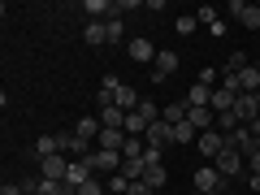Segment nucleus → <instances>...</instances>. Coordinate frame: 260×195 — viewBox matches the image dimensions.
Returning a JSON list of instances; mask_svg holds the SVG:
<instances>
[{
	"label": "nucleus",
	"mask_w": 260,
	"mask_h": 195,
	"mask_svg": "<svg viewBox=\"0 0 260 195\" xmlns=\"http://www.w3.org/2000/svg\"><path fill=\"white\" fill-rule=\"evenodd\" d=\"M109 195H130V182L121 174H113V182H109Z\"/></svg>",
	"instance_id": "28"
},
{
	"label": "nucleus",
	"mask_w": 260,
	"mask_h": 195,
	"mask_svg": "<svg viewBox=\"0 0 260 195\" xmlns=\"http://www.w3.org/2000/svg\"><path fill=\"white\" fill-rule=\"evenodd\" d=\"M143 182L156 191V186H165V182H169V169H165V165H148V169H143Z\"/></svg>",
	"instance_id": "21"
},
{
	"label": "nucleus",
	"mask_w": 260,
	"mask_h": 195,
	"mask_svg": "<svg viewBox=\"0 0 260 195\" xmlns=\"http://www.w3.org/2000/svg\"><path fill=\"white\" fill-rule=\"evenodd\" d=\"M143 152H148V148H143V139H126V148H121V156H143Z\"/></svg>",
	"instance_id": "30"
},
{
	"label": "nucleus",
	"mask_w": 260,
	"mask_h": 195,
	"mask_svg": "<svg viewBox=\"0 0 260 195\" xmlns=\"http://www.w3.org/2000/svg\"><path fill=\"white\" fill-rule=\"evenodd\" d=\"M160 117H165L169 126H178V121H186V104H165V109H160Z\"/></svg>",
	"instance_id": "24"
},
{
	"label": "nucleus",
	"mask_w": 260,
	"mask_h": 195,
	"mask_svg": "<svg viewBox=\"0 0 260 195\" xmlns=\"http://www.w3.org/2000/svg\"><path fill=\"white\" fill-rule=\"evenodd\" d=\"M247 165H251V174L260 178V152H251V156H247Z\"/></svg>",
	"instance_id": "33"
},
{
	"label": "nucleus",
	"mask_w": 260,
	"mask_h": 195,
	"mask_svg": "<svg viewBox=\"0 0 260 195\" xmlns=\"http://www.w3.org/2000/svg\"><path fill=\"white\" fill-rule=\"evenodd\" d=\"M83 13H91V22H100L104 13H113V0H83Z\"/></svg>",
	"instance_id": "22"
},
{
	"label": "nucleus",
	"mask_w": 260,
	"mask_h": 195,
	"mask_svg": "<svg viewBox=\"0 0 260 195\" xmlns=\"http://www.w3.org/2000/svg\"><path fill=\"white\" fill-rule=\"evenodd\" d=\"M143 139H148V148H169V143H174V126L160 117V121H152V126H148Z\"/></svg>",
	"instance_id": "6"
},
{
	"label": "nucleus",
	"mask_w": 260,
	"mask_h": 195,
	"mask_svg": "<svg viewBox=\"0 0 260 195\" xmlns=\"http://www.w3.org/2000/svg\"><path fill=\"white\" fill-rule=\"evenodd\" d=\"M65 174H70V160L56 152V156H44V178H52V182H65Z\"/></svg>",
	"instance_id": "11"
},
{
	"label": "nucleus",
	"mask_w": 260,
	"mask_h": 195,
	"mask_svg": "<svg viewBox=\"0 0 260 195\" xmlns=\"http://www.w3.org/2000/svg\"><path fill=\"white\" fill-rule=\"evenodd\" d=\"M256 152H260V135H256Z\"/></svg>",
	"instance_id": "35"
},
{
	"label": "nucleus",
	"mask_w": 260,
	"mask_h": 195,
	"mask_svg": "<svg viewBox=\"0 0 260 195\" xmlns=\"http://www.w3.org/2000/svg\"><path fill=\"white\" fill-rule=\"evenodd\" d=\"M204 191H221V174H217V165L195 169V195H204Z\"/></svg>",
	"instance_id": "7"
},
{
	"label": "nucleus",
	"mask_w": 260,
	"mask_h": 195,
	"mask_svg": "<svg viewBox=\"0 0 260 195\" xmlns=\"http://www.w3.org/2000/svg\"><path fill=\"white\" fill-rule=\"evenodd\" d=\"M130 195H152V186H148V182L139 178V182H130Z\"/></svg>",
	"instance_id": "32"
},
{
	"label": "nucleus",
	"mask_w": 260,
	"mask_h": 195,
	"mask_svg": "<svg viewBox=\"0 0 260 195\" xmlns=\"http://www.w3.org/2000/svg\"><path fill=\"white\" fill-rule=\"evenodd\" d=\"M126 52H130V61L148 65V61H156V52H160V48H156V44H148V39H130V44H126Z\"/></svg>",
	"instance_id": "8"
},
{
	"label": "nucleus",
	"mask_w": 260,
	"mask_h": 195,
	"mask_svg": "<svg viewBox=\"0 0 260 195\" xmlns=\"http://www.w3.org/2000/svg\"><path fill=\"white\" fill-rule=\"evenodd\" d=\"M225 13H234V18H239V26L260 30V5H247V0H230V5H225Z\"/></svg>",
	"instance_id": "2"
},
{
	"label": "nucleus",
	"mask_w": 260,
	"mask_h": 195,
	"mask_svg": "<svg viewBox=\"0 0 260 195\" xmlns=\"http://www.w3.org/2000/svg\"><path fill=\"white\" fill-rule=\"evenodd\" d=\"M104 30H109V44H121V39H126V26H121V18H117V13H113V18L104 22Z\"/></svg>",
	"instance_id": "23"
},
{
	"label": "nucleus",
	"mask_w": 260,
	"mask_h": 195,
	"mask_svg": "<svg viewBox=\"0 0 260 195\" xmlns=\"http://www.w3.org/2000/svg\"><path fill=\"white\" fill-rule=\"evenodd\" d=\"M230 143L243 152V156H251V152H256V135H251L247 126H239V130H234V135H230Z\"/></svg>",
	"instance_id": "16"
},
{
	"label": "nucleus",
	"mask_w": 260,
	"mask_h": 195,
	"mask_svg": "<svg viewBox=\"0 0 260 195\" xmlns=\"http://www.w3.org/2000/svg\"><path fill=\"white\" fill-rule=\"evenodd\" d=\"M87 165H91V174H113V169H121V152H104V148H95L91 156H87Z\"/></svg>",
	"instance_id": "4"
},
{
	"label": "nucleus",
	"mask_w": 260,
	"mask_h": 195,
	"mask_svg": "<svg viewBox=\"0 0 260 195\" xmlns=\"http://www.w3.org/2000/svg\"><path fill=\"white\" fill-rule=\"evenodd\" d=\"M35 152H39V160H44V156H56V152H61V148H56V135H44V139L35 143Z\"/></svg>",
	"instance_id": "27"
},
{
	"label": "nucleus",
	"mask_w": 260,
	"mask_h": 195,
	"mask_svg": "<svg viewBox=\"0 0 260 195\" xmlns=\"http://www.w3.org/2000/svg\"><path fill=\"white\" fill-rule=\"evenodd\" d=\"M204 195H221V191H204Z\"/></svg>",
	"instance_id": "34"
},
{
	"label": "nucleus",
	"mask_w": 260,
	"mask_h": 195,
	"mask_svg": "<svg viewBox=\"0 0 260 195\" xmlns=\"http://www.w3.org/2000/svg\"><path fill=\"white\" fill-rule=\"evenodd\" d=\"M126 117L130 113H121L117 104H113V109H100V126L104 130H126Z\"/></svg>",
	"instance_id": "15"
},
{
	"label": "nucleus",
	"mask_w": 260,
	"mask_h": 195,
	"mask_svg": "<svg viewBox=\"0 0 260 195\" xmlns=\"http://www.w3.org/2000/svg\"><path fill=\"white\" fill-rule=\"evenodd\" d=\"M225 143H230V135H221V130H204V135H200V139H195V148H200V156H213L217 160V152L225 148Z\"/></svg>",
	"instance_id": "3"
},
{
	"label": "nucleus",
	"mask_w": 260,
	"mask_h": 195,
	"mask_svg": "<svg viewBox=\"0 0 260 195\" xmlns=\"http://www.w3.org/2000/svg\"><path fill=\"white\" fill-rule=\"evenodd\" d=\"M143 169H148V160H143V156H121V169H117V174L126 178V182H139Z\"/></svg>",
	"instance_id": "14"
},
{
	"label": "nucleus",
	"mask_w": 260,
	"mask_h": 195,
	"mask_svg": "<svg viewBox=\"0 0 260 195\" xmlns=\"http://www.w3.org/2000/svg\"><path fill=\"white\" fill-rule=\"evenodd\" d=\"M83 182H91V165L87 160H70V174H65V186H83Z\"/></svg>",
	"instance_id": "13"
},
{
	"label": "nucleus",
	"mask_w": 260,
	"mask_h": 195,
	"mask_svg": "<svg viewBox=\"0 0 260 195\" xmlns=\"http://www.w3.org/2000/svg\"><path fill=\"white\" fill-rule=\"evenodd\" d=\"M195 139H200V130H195L191 121H178V126H174V143H178V148H186V143H195Z\"/></svg>",
	"instance_id": "20"
},
{
	"label": "nucleus",
	"mask_w": 260,
	"mask_h": 195,
	"mask_svg": "<svg viewBox=\"0 0 260 195\" xmlns=\"http://www.w3.org/2000/svg\"><path fill=\"white\" fill-rule=\"evenodd\" d=\"M126 130H100V139H95V148H104V152H121L126 148Z\"/></svg>",
	"instance_id": "12"
},
{
	"label": "nucleus",
	"mask_w": 260,
	"mask_h": 195,
	"mask_svg": "<svg viewBox=\"0 0 260 195\" xmlns=\"http://www.w3.org/2000/svg\"><path fill=\"white\" fill-rule=\"evenodd\" d=\"M83 39H87V48H104V44H109V30H104V22H87Z\"/></svg>",
	"instance_id": "17"
},
{
	"label": "nucleus",
	"mask_w": 260,
	"mask_h": 195,
	"mask_svg": "<svg viewBox=\"0 0 260 195\" xmlns=\"http://www.w3.org/2000/svg\"><path fill=\"white\" fill-rule=\"evenodd\" d=\"M160 156H165V148H148V152H143V160H148V165H160Z\"/></svg>",
	"instance_id": "31"
},
{
	"label": "nucleus",
	"mask_w": 260,
	"mask_h": 195,
	"mask_svg": "<svg viewBox=\"0 0 260 195\" xmlns=\"http://www.w3.org/2000/svg\"><path fill=\"white\" fill-rule=\"evenodd\" d=\"M178 70V52H169V48H160L156 61H152V83H165L169 74Z\"/></svg>",
	"instance_id": "5"
},
{
	"label": "nucleus",
	"mask_w": 260,
	"mask_h": 195,
	"mask_svg": "<svg viewBox=\"0 0 260 195\" xmlns=\"http://www.w3.org/2000/svg\"><path fill=\"white\" fill-rule=\"evenodd\" d=\"M100 117H78V126H74V135L78 139H100Z\"/></svg>",
	"instance_id": "18"
},
{
	"label": "nucleus",
	"mask_w": 260,
	"mask_h": 195,
	"mask_svg": "<svg viewBox=\"0 0 260 195\" xmlns=\"http://www.w3.org/2000/svg\"><path fill=\"white\" fill-rule=\"evenodd\" d=\"M174 30H178V35H195V30H200V22H195V13H182V18L174 22Z\"/></svg>",
	"instance_id": "26"
},
{
	"label": "nucleus",
	"mask_w": 260,
	"mask_h": 195,
	"mask_svg": "<svg viewBox=\"0 0 260 195\" xmlns=\"http://www.w3.org/2000/svg\"><path fill=\"white\" fill-rule=\"evenodd\" d=\"M208 109H213L217 117H221V113H234V91L217 83V87H213V100H208Z\"/></svg>",
	"instance_id": "9"
},
{
	"label": "nucleus",
	"mask_w": 260,
	"mask_h": 195,
	"mask_svg": "<svg viewBox=\"0 0 260 195\" xmlns=\"http://www.w3.org/2000/svg\"><path fill=\"white\" fill-rule=\"evenodd\" d=\"M35 195H74V186L52 182V178H39V182H35Z\"/></svg>",
	"instance_id": "19"
},
{
	"label": "nucleus",
	"mask_w": 260,
	"mask_h": 195,
	"mask_svg": "<svg viewBox=\"0 0 260 195\" xmlns=\"http://www.w3.org/2000/svg\"><path fill=\"white\" fill-rule=\"evenodd\" d=\"M195 22H200V26H217L221 18H217V9H213V5H200V9H195Z\"/></svg>",
	"instance_id": "25"
},
{
	"label": "nucleus",
	"mask_w": 260,
	"mask_h": 195,
	"mask_svg": "<svg viewBox=\"0 0 260 195\" xmlns=\"http://www.w3.org/2000/svg\"><path fill=\"white\" fill-rule=\"evenodd\" d=\"M243 65H247V56H243V52H230V61H225L221 74H234V70H243Z\"/></svg>",
	"instance_id": "29"
},
{
	"label": "nucleus",
	"mask_w": 260,
	"mask_h": 195,
	"mask_svg": "<svg viewBox=\"0 0 260 195\" xmlns=\"http://www.w3.org/2000/svg\"><path fill=\"white\" fill-rule=\"evenodd\" d=\"M186 121H191V126L204 135V130H213V126H217V113L208 109V104H204V109H186Z\"/></svg>",
	"instance_id": "10"
},
{
	"label": "nucleus",
	"mask_w": 260,
	"mask_h": 195,
	"mask_svg": "<svg viewBox=\"0 0 260 195\" xmlns=\"http://www.w3.org/2000/svg\"><path fill=\"white\" fill-rule=\"evenodd\" d=\"M243 160H247V156H243L234 143H225V148L217 152L213 165H217V174H221V178H239V174H243Z\"/></svg>",
	"instance_id": "1"
}]
</instances>
